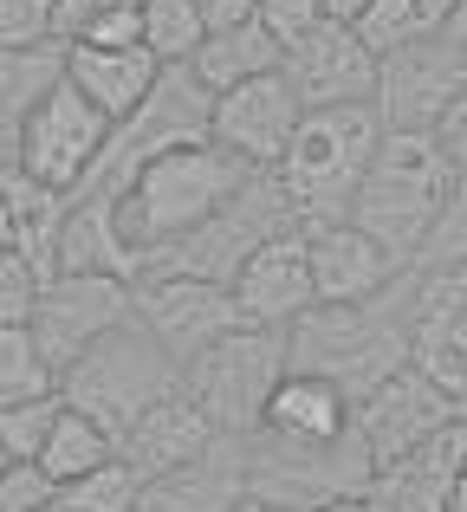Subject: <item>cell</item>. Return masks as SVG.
<instances>
[{
    "mask_svg": "<svg viewBox=\"0 0 467 512\" xmlns=\"http://www.w3.org/2000/svg\"><path fill=\"white\" fill-rule=\"evenodd\" d=\"M247 175L253 169L240 163V156H228L215 137H189V143H169L163 156H150V163L124 182V195L111 201L117 240H124L130 260H137V279L150 273V260L163 247H176L182 234H195Z\"/></svg>",
    "mask_w": 467,
    "mask_h": 512,
    "instance_id": "1",
    "label": "cell"
},
{
    "mask_svg": "<svg viewBox=\"0 0 467 512\" xmlns=\"http://www.w3.org/2000/svg\"><path fill=\"white\" fill-rule=\"evenodd\" d=\"M292 370H312L364 402L383 376L409 370V273L390 292L357 305H312L299 325H286Z\"/></svg>",
    "mask_w": 467,
    "mask_h": 512,
    "instance_id": "2",
    "label": "cell"
},
{
    "mask_svg": "<svg viewBox=\"0 0 467 512\" xmlns=\"http://www.w3.org/2000/svg\"><path fill=\"white\" fill-rule=\"evenodd\" d=\"M383 143V117L377 104H331V111H305L299 137L286 143V156L273 163L279 188L299 208V227H325V221H351V201L364 188L370 163Z\"/></svg>",
    "mask_w": 467,
    "mask_h": 512,
    "instance_id": "3",
    "label": "cell"
},
{
    "mask_svg": "<svg viewBox=\"0 0 467 512\" xmlns=\"http://www.w3.org/2000/svg\"><path fill=\"white\" fill-rule=\"evenodd\" d=\"M448 188H455V169H448L435 130H383L377 163H370L364 188L351 201V221L409 266L416 247L429 240L435 214L448 208Z\"/></svg>",
    "mask_w": 467,
    "mask_h": 512,
    "instance_id": "4",
    "label": "cell"
},
{
    "mask_svg": "<svg viewBox=\"0 0 467 512\" xmlns=\"http://www.w3.org/2000/svg\"><path fill=\"white\" fill-rule=\"evenodd\" d=\"M169 389H182V363L143 331V318H124L117 331H104V338L59 376V396L72 402L78 415H91L98 428H111V441L124 435L143 409H156Z\"/></svg>",
    "mask_w": 467,
    "mask_h": 512,
    "instance_id": "5",
    "label": "cell"
},
{
    "mask_svg": "<svg viewBox=\"0 0 467 512\" xmlns=\"http://www.w3.org/2000/svg\"><path fill=\"white\" fill-rule=\"evenodd\" d=\"M286 227H299L292 195L279 188L273 169H253L195 234H182L176 247L156 253L150 273H182V279H208V286H234L240 266H247L273 234H286Z\"/></svg>",
    "mask_w": 467,
    "mask_h": 512,
    "instance_id": "6",
    "label": "cell"
},
{
    "mask_svg": "<svg viewBox=\"0 0 467 512\" xmlns=\"http://www.w3.org/2000/svg\"><path fill=\"white\" fill-rule=\"evenodd\" d=\"M292 370L286 357V331L273 325H234L228 338H215L202 357L182 363V389L202 402V415L221 435H260L266 422V396L279 389V376Z\"/></svg>",
    "mask_w": 467,
    "mask_h": 512,
    "instance_id": "7",
    "label": "cell"
},
{
    "mask_svg": "<svg viewBox=\"0 0 467 512\" xmlns=\"http://www.w3.org/2000/svg\"><path fill=\"white\" fill-rule=\"evenodd\" d=\"M377 461H370L364 435L338 441H279V435H247V500L273 506H357L370 487Z\"/></svg>",
    "mask_w": 467,
    "mask_h": 512,
    "instance_id": "8",
    "label": "cell"
},
{
    "mask_svg": "<svg viewBox=\"0 0 467 512\" xmlns=\"http://www.w3.org/2000/svg\"><path fill=\"white\" fill-rule=\"evenodd\" d=\"M111 117L98 111V104H85L72 85H65V72L52 78L46 91H39V104L26 111V130H20V156H13V169L33 175V182L59 188L65 201L85 188V175L98 169L104 143H111Z\"/></svg>",
    "mask_w": 467,
    "mask_h": 512,
    "instance_id": "9",
    "label": "cell"
},
{
    "mask_svg": "<svg viewBox=\"0 0 467 512\" xmlns=\"http://www.w3.org/2000/svg\"><path fill=\"white\" fill-rule=\"evenodd\" d=\"M455 98H467V52H455L435 26L377 59V98L370 104H377L383 130H435Z\"/></svg>",
    "mask_w": 467,
    "mask_h": 512,
    "instance_id": "10",
    "label": "cell"
},
{
    "mask_svg": "<svg viewBox=\"0 0 467 512\" xmlns=\"http://www.w3.org/2000/svg\"><path fill=\"white\" fill-rule=\"evenodd\" d=\"M124 318H137V292L117 273H52L33 312V338L46 350L52 370H72L104 331H117Z\"/></svg>",
    "mask_w": 467,
    "mask_h": 512,
    "instance_id": "11",
    "label": "cell"
},
{
    "mask_svg": "<svg viewBox=\"0 0 467 512\" xmlns=\"http://www.w3.org/2000/svg\"><path fill=\"white\" fill-rule=\"evenodd\" d=\"M409 363L467 409V266H409Z\"/></svg>",
    "mask_w": 467,
    "mask_h": 512,
    "instance_id": "12",
    "label": "cell"
},
{
    "mask_svg": "<svg viewBox=\"0 0 467 512\" xmlns=\"http://www.w3.org/2000/svg\"><path fill=\"white\" fill-rule=\"evenodd\" d=\"M299 124H305V104L286 72H260L247 85L215 91V111H208V137L247 169H273L286 156V143L299 137Z\"/></svg>",
    "mask_w": 467,
    "mask_h": 512,
    "instance_id": "13",
    "label": "cell"
},
{
    "mask_svg": "<svg viewBox=\"0 0 467 512\" xmlns=\"http://www.w3.org/2000/svg\"><path fill=\"white\" fill-rule=\"evenodd\" d=\"M137 318L156 344L176 363L202 357L215 338H228L234 325H247L228 286H208V279H182V273H143L137 286Z\"/></svg>",
    "mask_w": 467,
    "mask_h": 512,
    "instance_id": "14",
    "label": "cell"
},
{
    "mask_svg": "<svg viewBox=\"0 0 467 512\" xmlns=\"http://www.w3.org/2000/svg\"><path fill=\"white\" fill-rule=\"evenodd\" d=\"M461 402L448 396L442 383H429V376L409 363V370H396V376H383L377 389H370L364 402L351 409V422H357V435H364V448H370V461H396V454H409V448H422L429 435H442V428H455L461 422Z\"/></svg>",
    "mask_w": 467,
    "mask_h": 512,
    "instance_id": "15",
    "label": "cell"
},
{
    "mask_svg": "<svg viewBox=\"0 0 467 512\" xmlns=\"http://www.w3.org/2000/svg\"><path fill=\"white\" fill-rule=\"evenodd\" d=\"M279 72L292 78V91H299L305 111L370 104V98H377V52H370L344 20H325L318 33H305L299 46L279 59Z\"/></svg>",
    "mask_w": 467,
    "mask_h": 512,
    "instance_id": "16",
    "label": "cell"
},
{
    "mask_svg": "<svg viewBox=\"0 0 467 512\" xmlns=\"http://www.w3.org/2000/svg\"><path fill=\"white\" fill-rule=\"evenodd\" d=\"M228 292H234V305H240V318H247V325H273V331L299 325V318L318 305L305 227H286V234H273V240H266V247L234 273Z\"/></svg>",
    "mask_w": 467,
    "mask_h": 512,
    "instance_id": "17",
    "label": "cell"
},
{
    "mask_svg": "<svg viewBox=\"0 0 467 512\" xmlns=\"http://www.w3.org/2000/svg\"><path fill=\"white\" fill-rule=\"evenodd\" d=\"M467 454V415L442 435H429L422 448L396 454L370 474V487L357 493V512H448L455 506V474Z\"/></svg>",
    "mask_w": 467,
    "mask_h": 512,
    "instance_id": "18",
    "label": "cell"
},
{
    "mask_svg": "<svg viewBox=\"0 0 467 512\" xmlns=\"http://www.w3.org/2000/svg\"><path fill=\"white\" fill-rule=\"evenodd\" d=\"M305 247H312V292L318 305H357V299H377L390 292L396 279L409 273L377 234H364L357 221H325V227H305Z\"/></svg>",
    "mask_w": 467,
    "mask_h": 512,
    "instance_id": "19",
    "label": "cell"
},
{
    "mask_svg": "<svg viewBox=\"0 0 467 512\" xmlns=\"http://www.w3.org/2000/svg\"><path fill=\"white\" fill-rule=\"evenodd\" d=\"M59 72H65V85H72L85 104H98L111 124H124V117L156 91L163 59H156L150 46H85V39H65L59 46Z\"/></svg>",
    "mask_w": 467,
    "mask_h": 512,
    "instance_id": "20",
    "label": "cell"
},
{
    "mask_svg": "<svg viewBox=\"0 0 467 512\" xmlns=\"http://www.w3.org/2000/svg\"><path fill=\"white\" fill-rule=\"evenodd\" d=\"M215 441H221V428L202 415V402H195L189 389H169L156 409H143L137 422L117 435V454H124L143 480H156V474H169V467H189L195 454H208Z\"/></svg>",
    "mask_w": 467,
    "mask_h": 512,
    "instance_id": "21",
    "label": "cell"
},
{
    "mask_svg": "<svg viewBox=\"0 0 467 512\" xmlns=\"http://www.w3.org/2000/svg\"><path fill=\"white\" fill-rule=\"evenodd\" d=\"M240 500H247V441L221 435L189 467H169V474L143 480L137 512H234Z\"/></svg>",
    "mask_w": 467,
    "mask_h": 512,
    "instance_id": "22",
    "label": "cell"
},
{
    "mask_svg": "<svg viewBox=\"0 0 467 512\" xmlns=\"http://www.w3.org/2000/svg\"><path fill=\"white\" fill-rule=\"evenodd\" d=\"M351 409H357V402L344 396L338 383H325V376H312V370H286L279 389L266 396L260 435H279V441H338V435H351Z\"/></svg>",
    "mask_w": 467,
    "mask_h": 512,
    "instance_id": "23",
    "label": "cell"
},
{
    "mask_svg": "<svg viewBox=\"0 0 467 512\" xmlns=\"http://www.w3.org/2000/svg\"><path fill=\"white\" fill-rule=\"evenodd\" d=\"M279 39L266 33L260 20H240V26H221V33L202 39V52L189 59V72L202 78L208 91H228V85H247V78L260 72H279Z\"/></svg>",
    "mask_w": 467,
    "mask_h": 512,
    "instance_id": "24",
    "label": "cell"
},
{
    "mask_svg": "<svg viewBox=\"0 0 467 512\" xmlns=\"http://www.w3.org/2000/svg\"><path fill=\"white\" fill-rule=\"evenodd\" d=\"M59 78V46L46 52H0V175L13 169L20 156V130H26V111L39 104V91Z\"/></svg>",
    "mask_w": 467,
    "mask_h": 512,
    "instance_id": "25",
    "label": "cell"
},
{
    "mask_svg": "<svg viewBox=\"0 0 467 512\" xmlns=\"http://www.w3.org/2000/svg\"><path fill=\"white\" fill-rule=\"evenodd\" d=\"M117 454V441H111V428H98L91 415H78L72 402L59 409V422H52V435H46V448H39V474L52 480V487H72L78 474H91V467H104Z\"/></svg>",
    "mask_w": 467,
    "mask_h": 512,
    "instance_id": "26",
    "label": "cell"
},
{
    "mask_svg": "<svg viewBox=\"0 0 467 512\" xmlns=\"http://www.w3.org/2000/svg\"><path fill=\"white\" fill-rule=\"evenodd\" d=\"M208 39L202 0H143V46L163 65H189Z\"/></svg>",
    "mask_w": 467,
    "mask_h": 512,
    "instance_id": "27",
    "label": "cell"
},
{
    "mask_svg": "<svg viewBox=\"0 0 467 512\" xmlns=\"http://www.w3.org/2000/svg\"><path fill=\"white\" fill-rule=\"evenodd\" d=\"M39 396H59V370L46 363L33 325L0 331V409L7 402H39Z\"/></svg>",
    "mask_w": 467,
    "mask_h": 512,
    "instance_id": "28",
    "label": "cell"
},
{
    "mask_svg": "<svg viewBox=\"0 0 467 512\" xmlns=\"http://www.w3.org/2000/svg\"><path fill=\"white\" fill-rule=\"evenodd\" d=\"M137 500H143V474L124 454H111L104 467H91L72 487H59V506H72V512H137Z\"/></svg>",
    "mask_w": 467,
    "mask_h": 512,
    "instance_id": "29",
    "label": "cell"
},
{
    "mask_svg": "<svg viewBox=\"0 0 467 512\" xmlns=\"http://www.w3.org/2000/svg\"><path fill=\"white\" fill-rule=\"evenodd\" d=\"M351 33L383 59V52H396V46H409V39L429 33V13H422V0H370V7L351 20Z\"/></svg>",
    "mask_w": 467,
    "mask_h": 512,
    "instance_id": "30",
    "label": "cell"
},
{
    "mask_svg": "<svg viewBox=\"0 0 467 512\" xmlns=\"http://www.w3.org/2000/svg\"><path fill=\"white\" fill-rule=\"evenodd\" d=\"M416 273H435V266H467V175H455V188H448V208L435 214L429 240L416 247Z\"/></svg>",
    "mask_w": 467,
    "mask_h": 512,
    "instance_id": "31",
    "label": "cell"
},
{
    "mask_svg": "<svg viewBox=\"0 0 467 512\" xmlns=\"http://www.w3.org/2000/svg\"><path fill=\"white\" fill-rule=\"evenodd\" d=\"M65 396H39V402H7L0 409V448L13 454V461H39V448H46L52 422H59Z\"/></svg>",
    "mask_w": 467,
    "mask_h": 512,
    "instance_id": "32",
    "label": "cell"
},
{
    "mask_svg": "<svg viewBox=\"0 0 467 512\" xmlns=\"http://www.w3.org/2000/svg\"><path fill=\"white\" fill-rule=\"evenodd\" d=\"M39 292H46V273H39V266L26 260L20 247H13V253H0V331L33 325Z\"/></svg>",
    "mask_w": 467,
    "mask_h": 512,
    "instance_id": "33",
    "label": "cell"
},
{
    "mask_svg": "<svg viewBox=\"0 0 467 512\" xmlns=\"http://www.w3.org/2000/svg\"><path fill=\"white\" fill-rule=\"evenodd\" d=\"M59 46L52 0H0V52H46Z\"/></svg>",
    "mask_w": 467,
    "mask_h": 512,
    "instance_id": "34",
    "label": "cell"
},
{
    "mask_svg": "<svg viewBox=\"0 0 467 512\" xmlns=\"http://www.w3.org/2000/svg\"><path fill=\"white\" fill-rule=\"evenodd\" d=\"M253 20L279 39V52H292L305 33H318V26H325V7H318V0H260V13H253Z\"/></svg>",
    "mask_w": 467,
    "mask_h": 512,
    "instance_id": "35",
    "label": "cell"
},
{
    "mask_svg": "<svg viewBox=\"0 0 467 512\" xmlns=\"http://www.w3.org/2000/svg\"><path fill=\"white\" fill-rule=\"evenodd\" d=\"M52 500H59V487H52L33 461H13L7 474H0V512H46Z\"/></svg>",
    "mask_w": 467,
    "mask_h": 512,
    "instance_id": "36",
    "label": "cell"
},
{
    "mask_svg": "<svg viewBox=\"0 0 467 512\" xmlns=\"http://www.w3.org/2000/svg\"><path fill=\"white\" fill-rule=\"evenodd\" d=\"M85 46H143V7H111L85 26Z\"/></svg>",
    "mask_w": 467,
    "mask_h": 512,
    "instance_id": "37",
    "label": "cell"
},
{
    "mask_svg": "<svg viewBox=\"0 0 467 512\" xmlns=\"http://www.w3.org/2000/svg\"><path fill=\"white\" fill-rule=\"evenodd\" d=\"M435 143H442V156H448V169L467 175V98L448 104V117L435 124Z\"/></svg>",
    "mask_w": 467,
    "mask_h": 512,
    "instance_id": "38",
    "label": "cell"
},
{
    "mask_svg": "<svg viewBox=\"0 0 467 512\" xmlns=\"http://www.w3.org/2000/svg\"><path fill=\"white\" fill-rule=\"evenodd\" d=\"M253 13H260V0H202L208 33H221V26H240V20H253Z\"/></svg>",
    "mask_w": 467,
    "mask_h": 512,
    "instance_id": "39",
    "label": "cell"
},
{
    "mask_svg": "<svg viewBox=\"0 0 467 512\" xmlns=\"http://www.w3.org/2000/svg\"><path fill=\"white\" fill-rule=\"evenodd\" d=\"M435 33H442L455 52H467V0H448V7L435 13Z\"/></svg>",
    "mask_w": 467,
    "mask_h": 512,
    "instance_id": "40",
    "label": "cell"
},
{
    "mask_svg": "<svg viewBox=\"0 0 467 512\" xmlns=\"http://www.w3.org/2000/svg\"><path fill=\"white\" fill-rule=\"evenodd\" d=\"M234 512H357V506H273V500H240Z\"/></svg>",
    "mask_w": 467,
    "mask_h": 512,
    "instance_id": "41",
    "label": "cell"
},
{
    "mask_svg": "<svg viewBox=\"0 0 467 512\" xmlns=\"http://www.w3.org/2000/svg\"><path fill=\"white\" fill-rule=\"evenodd\" d=\"M20 247V227H13V208H7V188H0V253Z\"/></svg>",
    "mask_w": 467,
    "mask_h": 512,
    "instance_id": "42",
    "label": "cell"
},
{
    "mask_svg": "<svg viewBox=\"0 0 467 512\" xmlns=\"http://www.w3.org/2000/svg\"><path fill=\"white\" fill-rule=\"evenodd\" d=\"M318 7H325V20H344V26H351L357 13L370 7V0H318Z\"/></svg>",
    "mask_w": 467,
    "mask_h": 512,
    "instance_id": "43",
    "label": "cell"
},
{
    "mask_svg": "<svg viewBox=\"0 0 467 512\" xmlns=\"http://www.w3.org/2000/svg\"><path fill=\"white\" fill-rule=\"evenodd\" d=\"M448 512H467V454H461V474H455V506Z\"/></svg>",
    "mask_w": 467,
    "mask_h": 512,
    "instance_id": "44",
    "label": "cell"
},
{
    "mask_svg": "<svg viewBox=\"0 0 467 512\" xmlns=\"http://www.w3.org/2000/svg\"><path fill=\"white\" fill-rule=\"evenodd\" d=\"M448 7V0H422V13H429V26H435V13H442Z\"/></svg>",
    "mask_w": 467,
    "mask_h": 512,
    "instance_id": "45",
    "label": "cell"
},
{
    "mask_svg": "<svg viewBox=\"0 0 467 512\" xmlns=\"http://www.w3.org/2000/svg\"><path fill=\"white\" fill-rule=\"evenodd\" d=\"M7 467H13V454H7V448H0V474H7Z\"/></svg>",
    "mask_w": 467,
    "mask_h": 512,
    "instance_id": "46",
    "label": "cell"
},
{
    "mask_svg": "<svg viewBox=\"0 0 467 512\" xmlns=\"http://www.w3.org/2000/svg\"><path fill=\"white\" fill-rule=\"evenodd\" d=\"M46 512H72V506H59V500H52V506H46Z\"/></svg>",
    "mask_w": 467,
    "mask_h": 512,
    "instance_id": "47",
    "label": "cell"
}]
</instances>
